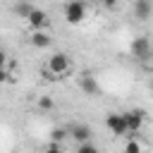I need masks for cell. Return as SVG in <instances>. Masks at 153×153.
Wrapping results in <instances>:
<instances>
[{
  "label": "cell",
  "instance_id": "obj_1",
  "mask_svg": "<svg viewBox=\"0 0 153 153\" xmlns=\"http://www.w3.org/2000/svg\"><path fill=\"white\" fill-rule=\"evenodd\" d=\"M86 17V5L81 0H67L65 2V22L67 24H81Z\"/></svg>",
  "mask_w": 153,
  "mask_h": 153
},
{
  "label": "cell",
  "instance_id": "obj_2",
  "mask_svg": "<svg viewBox=\"0 0 153 153\" xmlns=\"http://www.w3.org/2000/svg\"><path fill=\"white\" fill-rule=\"evenodd\" d=\"M105 127H108V131L115 134V136L129 134L127 122H124V112H108V115H105Z\"/></svg>",
  "mask_w": 153,
  "mask_h": 153
},
{
  "label": "cell",
  "instance_id": "obj_3",
  "mask_svg": "<svg viewBox=\"0 0 153 153\" xmlns=\"http://www.w3.org/2000/svg\"><path fill=\"white\" fill-rule=\"evenodd\" d=\"M48 69H50L57 79H62V76L69 72V57H67L65 53H55V55H50V60H48Z\"/></svg>",
  "mask_w": 153,
  "mask_h": 153
},
{
  "label": "cell",
  "instance_id": "obj_4",
  "mask_svg": "<svg viewBox=\"0 0 153 153\" xmlns=\"http://www.w3.org/2000/svg\"><path fill=\"white\" fill-rule=\"evenodd\" d=\"M143 120H146V112H143V110H139V108H134V110H127V112H124V122H127L129 134H136V131L143 127Z\"/></svg>",
  "mask_w": 153,
  "mask_h": 153
},
{
  "label": "cell",
  "instance_id": "obj_5",
  "mask_svg": "<svg viewBox=\"0 0 153 153\" xmlns=\"http://www.w3.org/2000/svg\"><path fill=\"white\" fill-rule=\"evenodd\" d=\"M129 50H131V55H134L136 60H146V57L151 55V41H148L146 36H136V38L131 41Z\"/></svg>",
  "mask_w": 153,
  "mask_h": 153
},
{
  "label": "cell",
  "instance_id": "obj_6",
  "mask_svg": "<svg viewBox=\"0 0 153 153\" xmlns=\"http://www.w3.org/2000/svg\"><path fill=\"white\" fill-rule=\"evenodd\" d=\"M26 22H29V26H31V31L33 29H45L48 26V14L43 12V10H38V7H33L31 12H29V17H26Z\"/></svg>",
  "mask_w": 153,
  "mask_h": 153
},
{
  "label": "cell",
  "instance_id": "obj_7",
  "mask_svg": "<svg viewBox=\"0 0 153 153\" xmlns=\"http://www.w3.org/2000/svg\"><path fill=\"white\" fill-rule=\"evenodd\" d=\"M79 88H81L86 96H96V93L100 91V86H98V81H96L93 74H81V76H79Z\"/></svg>",
  "mask_w": 153,
  "mask_h": 153
},
{
  "label": "cell",
  "instance_id": "obj_8",
  "mask_svg": "<svg viewBox=\"0 0 153 153\" xmlns=\"http://www.w3.org/2000/svg\"><path fill=\"white\" fill-rule=\"evenodd\" d=\"M153 14V2L151 0H134V17L136 19H148Z\"/></svg>",
  "mask_w": 153,
  "mask_h": 153
},
{
  "label": "cell",
  "instance_id": "obj_9",
  "mask_svg": "<svg viewBox=\"0 0 153 153\" xmlns=\"http://www.w3.org/2000/svg\"><path fill=\"white\" fill-rule=\"evenodd\" d=\"M29 41H31V45H33V48H48V45L53 43V38H50L43 29H33V33H31V38H29Z\"/></svg>",
  "mask_w": 153,
  "mask_h": 153
},
{
  "label": "cell",
  "instance_id": "obj_10",
  "mask_svg": "<svg viewBox=\"0 0 153 153\" xmlns=\"http://www.w3.org/2000/svg\"><path fill=\"white\" fill-rule=\"evenodd\" d=\"M69 136L79 143V141H86V139H91V127L88 124H74L72 127V131H69Z\"/></svg>",
  "mask_w": 153,
  "mask_h": 153
},
{
  "label": "cell",
  "instance_id": "obj_11",
  "mask_svg": "<svg viewBox=\"0 0 153 153\" xmlns=\"http://www.w3.org/2000/svg\"><path fill=\"white\" fill-rule=\"evenodd\" d=\"M76 153H98V146L86 139V141H79L76 143Z\"/></svg>",
  "mask_w": 153,
  "mask_h": 153
},
{
  "label": "cell",
  "instance_id": "obj_12",
  "mask_svg": "<svg viewBox=\"0 0 153 153\" xmlns=\"http://www.w3.org/2000/svg\"><path fill=\"white\" fill-rule=\"evenodd\" d=\"M50 136H53V141H60V143H62V141H65V139H67L69 134H67V129L57 127V129H53V131H50Z\"/></svg>",
  "mask_w": 153,
  "mask_h": 153
},
{
  "label": "cell",
  "instance_id": "obj_13",
  "mask_svg": "<svg viewBox=\"0 0 153 153\" xmlns=\"http://www.w3.org/2000/svg\"><path fill=\"white\" fill-rule=\"evenodd\" d=\"M31 10H33V7H31V5H29V2H19V5H17V14H19V17H22V19H26V17H29V12H31Z\"/></svg>",
  "mask_w": 153,
  "mask_h": 153
},
{
  "label": "cell",
  "instance_id": "obj_14",
  "mask_svg": "<svg viewBox=\"0 0 153 153\" xmlns=\"http://www.w3.org/2000/svg\"><path fill=\"white\" fill-rule=\"evenodd\" d=\"M53 98H48V96H43V98H38V108L41 110H53Z\"/></svg>",
  "mask_w": 153,
  "mask_h": 153
},
{
  "label": "cell",
  "instance_id": "obj_15",
  "mask_svg": "<svg viewBox=\"0 0 153 153\" xmlns=\"http://www.w3.org/2000/svg\"><path fill=\"white\" fill-rule=\"evenodd\" d=\"M139 151H141V143H139V141H134V139H131V141H127L124 153H139Z\"/></svg>",
  "mask_w": 153,
  "mask_h": 153
},
{
  "label": "cell",
  "instance_id": "obj_16",
  "mask_svg": "<svg viewBox=\"0 0 153 153\" xmlns=\"http://www.w3.org/2000/svg\"><path fill=\"white\" fill-rule=\"evenodd\" d=\"M7 81H12V72L7 67H0V84H7Z\"/></svg>",
  "mask_w": 153,
  "mask_h": 153
},
{
  "label": "cell",
  "instance_id": "obj_17",
  "mask_svg": "<svg viewBox=\"0 0 153 153\" xmlns=\"http://www.w3.org/2000/svg\"><path fill=\"white\" fill-rule=\"evenodd\" d=\"M45 151H50V153L62 151V143H60V141H53V143H48V146H45Z\"/></svg>",
  "mask_w": 153,
  "mask_h": 153
},
{
  "label": "cell",
  "instance_id": "obj_18",
  "mask_svg": "<svg viewBox=\"0 0 153 153\" xmlns=\"http://www.w3.org/2000/svg\"><path fill=\"white\" fill-rule=\"evenodd\" d=\"M103 5H105V7H108V10H112V7H115V5H117V0H103Z\"/></svg>",
  "mask_w": 153,
  "mask_h": 153
},
{
  "label": "cell",
  "instance_id": "obj_19",
  "mask_svg": "<svg viewBox=\"0 0 153 153\" xmlns=\"http://www.w3.org/2000/svg\"><path fill=\"white\" fill-rule=\"evenodd\" d=\"M5 65H7V55L0 50V67H5Z\"/></svg>",
  "mask_w": 153,
  "mask_h": 153
},
{
  "label": "cell",
  "instance_id": "obj_20",
  "mask_svg": "<svg viewBox=\"0 0 153 153\" xmlns=\"http://www.w3.org/2000/svg\"><path fill=\"white\" fill-rule=\"evenodd\" d=\"M151 91H153V81H151Z\"/></svg>",
  "mask_w": 153,
  "mask_h": 153
}]
</instances>
